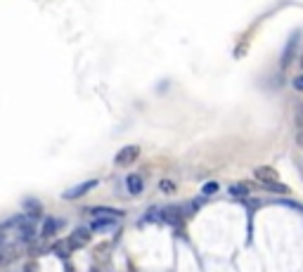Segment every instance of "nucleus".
<instances>
[{
  "mask_svg": "<svg viewBox=\"0 0 303 272\" xmlns=\"http://www.w3.org/2000/svg\"><path fill=\"white\" fill-rule=\"evenodd\" d=\"M138 156H140V147H138V144H128V147L119 149V154L114 156V163H116V166H130Z\"/></svg>",
  "mask_w": 303,
  "mask_h": 272,
  "instance_id": "1",
  "label": "nucleus"
},
{
  "mask_svg": "<svg viewBox=\"0 0 303 272\" xmlns=\"http://www.w3.org/2000/svg\"><path fill=\"white\" fill-rule=\"evenodd\" d=\"M88 213L93 218H104V220H121V218L126 216L121 208H107V206H90Z\"/></svg>",
  "mask_w": 303,
  "mask_h": 272,
  "instance_id": "2",
  "label": "nucleus"
},
{
  "mask_svg": "<svg viewBox=\"0 0 303 272\" xmlns=\"http://www.w3.org/2000/svg\"><path fill=\"white\" fill-rule=\"evenodd\" d=\"M98 187V180H86V182H81V185H74L69 187L64 192V199L66 201H71V199H78V196H86L90 189H95Z\"/></svg>",
  "mask_w": 303,
  "mask_h": 272,
  "instance_id": "3",
  "label": "nucleus"
},
{
  "mask_svg": "<svg viewBox=\"0 0 303 272\" xmlns=\"http://www.w3.org/2000/svg\"><path fill=\"white\" fill-rule=\"evenodd\" d=\"M253 175H256V180H260V185L280 182V173H277L275 168H270V166H260V168H256V171H253Z\"/></svg>",
  "mask_w": 303,
  "mask_h": 272,
  "instance_id": "4",
  "label": "nucleus"
},
{
  "mask_svg": "<svg viewBox=\"0 0 303 272\" xmlns=\"http://www.w3.org/2000/svg\"><path fill=\"white\" fill-rule=\"evenodd\" d=\"M185 211L180 206H171V208H163L161 211V220L163 223H171V225H178L180 220H183Z\"/></svg>",
  "mask_w": 303,
  "mask_h": 272,
  "instance_id": "5",
  "label": "nucleus"
},
{
  "mask_svg": "<svg viewBox=\"0 0 303 272\" xmlns=\"http://www.w3.org/2000/svg\"><path fill=\"white\" fill-rule=\"evenodd\" d=\"M90 239V229L88 227H76L71 232V246H86Z\"/></svg>",
  "mask_w": 303,
  "mask_h": 272,
  "instance_id": "6",
  "label": "nucleus"
},
{
  "mask_svg": "<svg viewBox=\"0 0 303 272\" xmlns=\"http://www.w3.org/2000/svg\"><path fill=\"white\" fill-rule=\"evenodd\" d=\"M116 223L119 220H104V218H95L93 223H90V232H107V229H114L116 227Z\"/></svg>",
  "mask_w": 303,
  "mask_h": 272,
  "instance_id": "7",
  "label": "nucleus"
},
{
  "mask_svg": "<svg viewBox=\"0 0 303 272\" xmlns=\"http://www.w3.org/2000/svg\"><path fill=\"white\" fill-rule=\"evenodd\" d=\"M126 187H128L130 194H140L142 189H145V182H142V178L138 173H133L126 178Z\"/></svg>",
  "mask_w": 303,
  "mask_h": 272,
  "instance_id": "8",
  "label": "nucleus"
},
{
  "mask_svg": "<svg viewBox=\"0 0 303 272\" xmlns=\"http://www.w3.org/2000/svg\"><path fill=\"white\" fill-rule=\"evenodd\" d=\"M62 225H64V223H62V220H57V218H45L41 234H43V237H52V234H54V232H57L59 227H62Z\"/></svg>",
  "mask_w": 303,
  "mask_h": 272,
  "instance_id": "9",
  "label": "nucleus"
},
{
  "mask_svg": "<svg viewBox=\"0 0 303 272\" xmlns=\"http://www.w3.org/2000/svg\"><path fill=\"white\" fill-rule=\"evenodd\" d=\"M24 208H26L29 218H38V216H41V204H38L36 199H26V201H24Z\"/></svg>",
  "mask_w": 303,
  "mask_h": 272,
  "instance_id": "10",
  "label": "nucleus"
},
{
  "mask_svg": "<svg viewBox=\"0 0 303 272\" xmlns=\"http://www.w3.org/2000/svg\"><path fill=\"white\" fill-rule=\"evenodd\" d=\"M161 211H163V208L152 206L150 211H147V213L142 216V220H145V223H156V220H161Z\"/></svg>",
  "mask_w": 303,
  "mask_h": 272,
  "instance_id": "11",
  "label": "nucleus"
},
{
  "mask_svg": "<svg viewBox=\"0 0 303 272\" xmlns=\"http://www.w3.org/2000/svg\"><path fill=\"white\" fill-rule=\"evenodd\" d=\"M230 194L232 196H247L249 194V187L247 185H232L230 187Z\"/></svg>",
  "mask_w": 303,
  "mask_h": 272,
  "instance_id": "12",
  "label": "nucleus"
},
{
  "mask_svg": "<svg viewBox=\"0 0 303 272\" xmlns=\"http://www.w3.org/2000/svg\"><path fill=\"white\" fill-rule=\"evenodd\" d=\"M265 189H270V192H280V194H287L289 192V187H284L280 185V182H270V185H263Z\"/></svg>",
  "mask_w": 303,
  "mask_h": 272,
  "instance_id": "13",
  "label": "nucleus"
},
{
  "mask_svg": "<svg viewBox=\"0 0 303 272\" xmlns=\"http://www.w3.org/2000/svg\"><path fill=\"white\" fill-rule=\"evenodd\" d=\"M218 187H220L218 182H206V185L202 187V192H204L206 196H208V194H216V192H218Z\"/></svg>",
  "mask_w": 303,
  "mask_h": 272,
  "instance_id": "14",
  "label": "nucleus"
},
{
  "mask_svg": "<svg viewBox=\"0 0 303 272\" xmlns=\"http://www.w3.org/2000/svg\"><path fill=\"white\" fill-rule=\"evenodd\" d=\"M161 192H166V194H171V192H175V182H171V180H161Z\"/></svg>",
  "mask_w": 303,
  "mask_h": 272,
  "instance_id": "15",
  "label": "nucleus"
},
{
  "mask_svg": "<svg viewBox=\"0 0 303 272\" xmlns=\"http://www.w3.org/2000/svg\"><path fill=\"white\" fill-rule=\"evenodd\" d=\"M294 88H296V90H303V76L294 78Z\"/></svg>",
  "mask_w": 303,
  "mask_h": 272,
  "instance_id": "16",
  "label": "nucleus"
},
{
  "mask_svg": "<svg viewBox=\"0 0 303 272\" xmlns=\"http://www.w3.org/2000/svg\"><path fill=\"white\" fill-rule=\"evenodd\" d=\"M301 64H303V62H301Z\"/></svg>",
  "mask_w": 303,
  "mask_h": 272,
  "instance_id": "17",
  "label": "nucleus"
}]
</instances>
